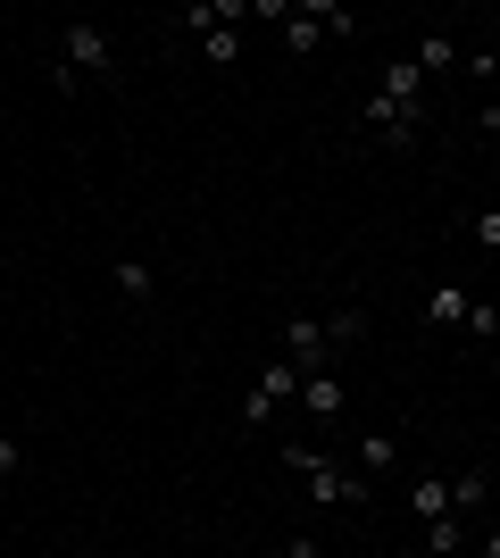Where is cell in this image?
<instances>
[{"mask_svg":"<svg viewBox=\"0 0 500 558\" xmlns=\"http://www.w3.org/2000/svg\"><path fill=\"white\" fill-rule=\"evenodd\" d=\"M376 100L383 109H426V75H417V59H383V84H376Z\"/></svg>","mask_w":500,"mask_h":558,"instance_id":"cell-4","label":"cell"},{"mask_svg":"<svg viewBox=\"0 0 500 558\" xmlns=\"http://www.w3.org/2000/svg\"><path fill=\"white\" fill-rule=\"evenodd\" d=\"M476 125H484V134H500V100H484V109H476Z\"/></svg>","mask_w":500,"mask_h":558,"instance_id":"cell-22","label":"cell"},{"mask_svg":"<svg viewBox=\"0 0 500 558\" xmlns=\"http://www.w3.org/2000/svg\"><path fill=\"white\" fill-rule=\"evenodd\" d=\"M476 558H500V525H492V534H484V542H476Z\"/></svg>","mask_w":500,"mask_h":558,"instance_id":"cell-23","label":"cell"},{"mask_svg":"<svg viewBox=\"0 0 500 558\" xmlns=\"http://www.w3.org/2000/svg\"><path fill=\"white\" fill-rule=\"evenodd\" d=\"M326 9H333V0H292V17H284V50H292V59H309V50H317Z\"/></svg>","mask_w":500,"mask_h":558,"instance_id":"cell-7","label":"cell"},{"mask_svg":"<svg viewBox=\"0 0 500 558\" xmlns=\"http://www.w3.org/2000/svg\"><path fill=\"white\" fill-rule=\"evenodd\" d=\"M267 558H326V550H317L309 534H292V542H276V550H267Z\"/></svg>","mask_w":500,"mask_h":558,"instance_id":"cell-20","label":"cell"},{"mask_svg":"<svg viewBox=\"0 0 500 558\" xmlns=\"http://www.w3.org/2000/svg\"><path fill=\"white\" fill-rule=\"evenodd\" d=\"M284 466H292V475H301V484L317 492V509H358V500H367V475H358V466L317 459L309 442H284Z\"/></svg>","mask_w":500,"mask_h":558,"instance_id":"cell-1","label":"cell"},{"mask_svg":"<svg viewBox=\"0 0 500 558\" xmlns=\"http://www.w3.org/2000/svg\"><path fill=\"white\" fill-rule=\"evenodd\" d=\"M358 466H367V475H392V466H401V442H392V434H358Z\"/></svg>","mask_w":500,"mask_h":558,"instance_id":"cell-12","label":"cell"},{"mask_svg":"<svg viewBox=\"0 0 500 558\" xmlns=\"http://www.w3.org/2000/svg\"><path fill=\"white\" fill-rule=\"evenodd\" d=\"M301 409H309L317 425H333V417H342V409H351V384H342V375H333V367L301 375Z\"/></svg>","mask_w":500,"mask_h":558,"instance_id":"cell-5","label":"cell"},{"mask_svg":"<svg viewBox=\"0 0 500 558\" xmlns=\"http://www.w3.org/2000/svg\"><path fill=\"white\" fill-rule=\"evenodd\" d=\"M467 233H476L484 251H500V209H476V217H467Z\"/></svg>","mask_w":500,"mask_h":558,"instance_id":"cell-19","label":"cell"},{"mask_svg":"<svg viewBox=\"0 0 500 558\" xmlns=\"http://www.w3.org/2000/svg\"><path fill=\"white\" fill-rule=\"evenodd\" d=\"M284 400H301V367H292V359H267V367H259V384H251V400H242V417H251V425H267L276 409H284Z\"/></svg>","mask_w":500,"mask_h":558,"instance_id":"cell-3","label":"cell"},{"mask_svg":"<svg viewBox=\"0 0 500 558\" xmlns=\"http://www.w3.org/2000/svg\"><path fill=\"white\" fill-rule=\"evenodd\" d=\"M408 517H417V525L451 517V484H442V475H417V484H408Z\"/></svg>","mask_w":500,"mask_h":558,"instance_id":"cell-8","label":"cell"},{"mask_svg":"<svg viewBox=\"0 0 500 558\" xmlns=\"http://www.w3.org/2000/svg\"><path fill=\"white\" fill-rule=\"evenodd\" d=\"M426 558H467V517H434V525H426Z\"/></svg>","mask_w":500,"mask_h":558,"instance_id":"cell-9","label":"cell"},{"mask_svg":"<svg viewBox=\"0 0 500 558\" xmlns=\"http://www.w3.org/2000/svg\"><path fill=\"white\" fill-rule=\"evenodd\" d=\"M467 342H500V301H467Z\"/></svg>","mask_w":500,"mask_h":558,"instance_id":"cell-15","label":"cell"},{"mask_svg":"<svg viewBox=\"0 0 500 558\" xmlns=\"http://www.w3.org/2000/svg\"><path fill=\"white\" fill-rule=\"evenodd\" d=\"M118 292H125V301H150V292H159V276H150L143 258H118Z\"/></svg>","mask_w":500,"mask_h":558,"instance_id":"cell-16","label":"cell"},{"mask_svg":"<svg viewBox=\"0 0 500 558\" xmlns=\"http://www.w3.org/2000/svg\"><path fill=\"white\" fill-rule=\"evenodd\" d=\"M408 59H417V75H451L459 68V43H451V34H417Z\"/></svg>","mask_w":500,"mask_h":558,"instance_id":"cell-10","label":"cell"},{"mask_svg":"<svg viewBox=\"0 0 500 558\" xmlns=\"http://www.w3.org/2000/svg\"><path fill=\"white\" fill-rule=\"evenodd\" d=\"M59 68L84 84V75H109L118 68V43L100 34V25H59Z\"/></svg>","mask_w":500,"mask_h":558,"instance_id":"cell-2","label":"cell"},{"mask_svg":"<svg viewBox=\"0 0 500 558\" xmlns=\"http://www.w3.org/2000/svg\"><path fill=\"white\" fill-rule=\"evenodd\" d=\"M467 301H476V292H451V283L426 292V326H467Z\"/></svg>","mask_w":500,"mask_h":558,"instance_id":"cell-11","label":"cell"},{"mask_svg":"<svg viewBox=\"0 0 500 558\" xmlns=\"http://www.w3.org/2000/svg\"><path fill=\"white\" fill-rule=\"evenodd\" d=\"M492 466H500V442H492Z\"/></svg>","mask_w":500,"mask_h":558,"instance_id":"cell-25","label":"cell"},{"mask_svg":"<svg viewBox=\"0 0 500 558\" xmlns=\"http://www.w3.org/2000/svg\"><path fill=\"white\" fill-rule=\"evenodd\" d=\"M367 125H376L383 142H417V117H408V109H383V100H367Z\"/></svg>","mask_w":500,"mask_h":558,"instance_id":"cell-13","label":"cell"},{"mask_svg":"<svg viewBox=\"0 0 500 558\" xmlns=\"http://www.w3.org/2000/svg\"><path fill=\"white\" fill-rule=\"evenodd\" d=\"M484 500H492V475H459V484H451V509L459 517H476Z\"/></svg>","mask_w":500,"mask_h":558,"instance_id":"cell-17","label":"cell"},{"mask_svg":"<svg viewBox=\"0 0 500 558\" xmlns=\"http://www.w3.org/2000/svg\"><path fill=\"white\" fill-rule=\"evenodd\" d=\"M358 333H367V308H333L326 317V342H358Z\"/></svg>","mask_w":500,"mask_h":558,"instance_id":"cell-18","label":"cell"},{"mask_svg":"<svg viewBox=\"0 0 500 558\" xmlns=\"http://www.w3.org/2000/svg\"><path fill=\"white\" fill-rule=\"evenodd\" d=\"M17 466H25V442H17V434H0V475H17Z\"/></svg>","mask_w":500,"mask_h":558,"instance_id":"cell-21","label":"cell"},{"mask_svg":"<svg viewBox=\"0 0 500 558\" xmlns=\"http://www.w3.org/2000/svg\"><path fill=\"white\" fill-rule=\"evenodd\" d=\"M200 59H209V68H234V59H242V34H234V25H209V34H200Z\"/></svg>","mask_w":500,"mask_h":558,"instance_id":"cell-14","label":"cell"},{"mask_svg":"<svg viewBox=\"0 0 500 558\" xmlns=\"http://www.w3.org/2000/svg\"><path fill=\"white\" fill-rule=\"evenodd\" d=\"M326 326H317V317H284V359H292V367H301V375H317V367H326Z\"/></svg>","mask_w":500,"mask_h":558,"instance_id":"cell-6","label":"cell"},{"mask_svg":"<svg viewBox=\"0 0 500 558\" xmlns=\"http://www.w3.org/2000/svg\"><path fill=\"white\" fill-rule=\"evenodd\" d=\"M383 558H426V550H383Z\"/></svg>","mask_w":500,"mask_h":558,"instance_id":"cell-24","label":"cell"}]
</instances>
